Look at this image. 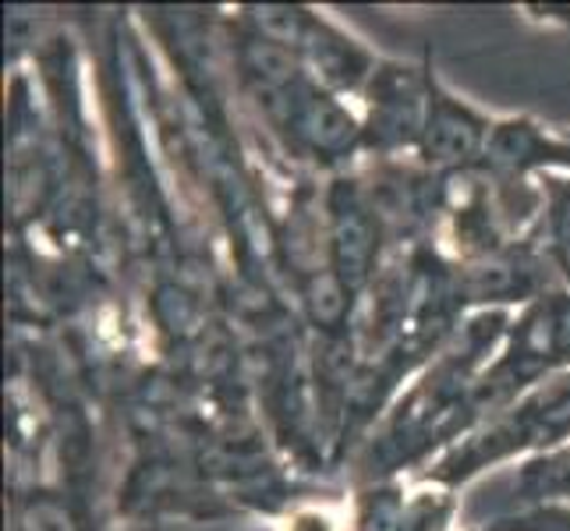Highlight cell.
Returning <instances> with one entry per match:
<instances>
[{"mask_svg": "<svg viewBox=\"0 0 570 531\" xmlns=\"http://www.w3.org/2000/svg\"><path fill=\"white\" fill-rule=\"evenodd\" d=\"M287 531H333V524L326 514H320V510H302V514H294Z\"/></svg>", "mask_w": 570, "mask_h": 531, "instance_id": "cell-1", "label": "cell"}]
</instances>
